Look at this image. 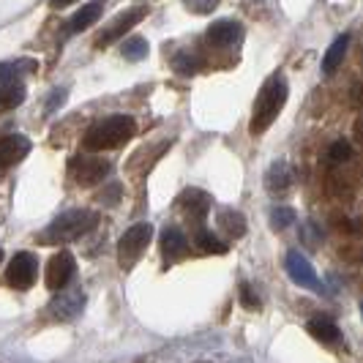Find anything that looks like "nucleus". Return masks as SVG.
I'll return each mask as SVG.
<instances>
[{"mask_svg": "<svg viewBox=\"0 0 363 363\" xmlns=\"http://www.w3.org/2000/svg\"><path fill=\"white\" fill-rule=\"evenodd\" d=\"M147 14L145 6H134V9H126V11H121L118 17L109 22L107 28L99 33V38H96V47H109L112 41H121V38L126 36L128 30L137 25V22H143Z\"/></svg>", "mask_w": 363, "mask_h": 363, "instance_id": "6", "label": "nucleus"}, {"mask_svg": "<svg viewBox=\"0 0 363 363\" xmlns=\"http://www.w3.org/2000/svg\"><path fill=\"white\" fill-rule=\"evenodd\" d=\"M112 164L99 156H77L72 162V175L79 186H96L109 175Z\"/></svg>", "mask_w": 363, "mask_h": 363, "instance_id": "8", "label": "nucleus"}, {"mask_svg": "<svg viewBox=\"0 0 363 363\" xmlns=\"http://www.w3.org/2000/svg\"><path fill=\"white\" fill-rule=\"evenodd\" d=\"M216 224L227 233L230 238H243L246 235V218L235 208H221L216 213Z\"/></svg>", "mask_w": 363, "mask_h": 363, "instance_id": "18", "label": "nucleus"}, {"mask_svg": "<svg viewBox=\"0 0 363 363\" xmlns=\"http://www.w3.org/2000/svg\"><path fill=\"white\" fill-rule=\"evenodd\" d=\"M284 268H287V276L298 287H303V290H317L320 287V276L314 271V265L301 252H290L284 259Z\"/></svg>", "mask_w": 363, "mask_h": 363, "instance_id": "9", "label": "nucleus"}, {"mask_svg": "<svg viewBox=\"0 0 363 363\" xmlns=\"http://www.w3.org/2000/svg\"><path fill=\"white\" fill-rule=\"evenodd\" d=\"M218 6V0H186V9L191 14H211Z\"/></svg>", "mask_w": 363, "mask_h": 363, "instance_id": "28", "label": "nucleus"}, {"mask_svg": "<svg viewBox=\"0 0 363 363\" xmlns=\"http://www.w3.org/2000/svg\"><path fill=\"white\" fill-rule=\"evenodd\" d=\"M189 252V240L178 227H167L162 233V257L164 262H178Z\"/></svg>", "mask_w": 363, "mask_h": 363, "instance_id": "14", "label": "nucleus"}, {"mask_svg": "<svg viewBox=\"0 0 363 363\" xmlns=\"http://www.w3.org/2000/svg\"><path fill=\"white\" fill-rule=\"evenodd\" d=\"M36 63L33 60H22V63H0V85H9V82H19L22 72H30Z\"/></svg>", "mask_w": 363, "mask_h": 363, "instance_id": "22", "label": "nucleus"}, {"mask_svg": "<svg viewBox=\"0 0 363 363\" xmlns=\"http://www.w3.org/2000/svg\"><path fill=\"white\" fill-rule=\"evenodd\" d=\"M306 330H309V336H314V339L323 342V345H336L339 336H342L339 325H336L333 320H328V317H314V320H309Z\"/></svg>", "mask_w": 363, "mask_h": 363, "instance_id": "17", "label": "nucleus"}, {"mask_svg": "<svg viewBox=\"0 0 363 363\" xmlns=\"http://www.w3.org/2000/svg\"><path fill=\"white\" fill-rule=\"evenodd\" d=\"M183 211H186V216L191 218V221H197L202 227V221L208 218L211 213V208H213V197L211 194H205L202 189H186L181 194V200H178Z\"/></svg>", "mask_w": 363, "mask_h": 363, "instance_id": "10", "label": "nucleus"}, {"mask_svg": "<svg viewBox=\"0 0 363 363\" xmlns=\"http://www.w3.org/2000/svg\"><path fill=\"white\" fill-rule=\"evenodd\" d=\"M28 153H30V140L25 134L0 137V169H9V167L19 164Z\"/></svg>", "mask_w": 363, "mask_h": 363, "instance_id": "11", "label": "nucleus"}, {"mask_svg": "<svg viewBox=\"0 0 363 363\" xmlns=\"http://www.w3.org/2000/svg\"><path fill=\"white\" fill-rule=\"evenodd\" d=\"M238 301L246 306V309H259V298H257V292L252 290V284H240V292H238Z\"/></svg>", "mask_w": 363, "mask_h": 363, "instance_id": "27", "label": "nucleus"}, {"mask_svg": "<svg viewBox=\"0 0 363 363\" xmlns=\"http://www.w3.org/2000/svg\"><path fill=\"white\" fill-rule=\"evenodd\" d=\"M0 259H3V249H0Z\"/></svg>", "mask_w": 363, "mask_h": 363, "instance_id": "31", "label": "nucleus"}, {"mask_svg": "<svg viewBox=\"0 0 363 363\" xmlns=\"http://www.w3.org/2000/svg\"><path fill=\"white\" fill-rule=\"evenodd\" d=\"M194 243H197V249H200L202 255H224V252H227V246H224L213 233H208L205 227H197Z\"/></svg>", "mask_w": 363, "mask_h": 363, "instance_id": "21", "label": "nucleus"}, {"mask_svg": "<svg viewBox=\"0 0 363 363\" xmlns=\"http://www.w3.org/2000/svg\"><path fill=\"white\" fill-rule=\"evenodd\" d=\"M101 11H104V0H91V3H85V6H82V9L72 17L69 30H72V33H82V30H88L91 25H96V22L101 19Z\"/></svg>", "mask_w": 363, "mask_h": 363, "instance_id": "15", "label": "nucleus"}, {"mask_svg": "<svg viewBox=\"0 0 363 363\" xmlns=\"http://www.w3.org/2000/svg\"><path fill=\"white\" fill-rule=\"evenodd\" d=\"M74 271H77V262H74L72 252H57V255L50 257L47 262V271H44V281L52 292L66 290V284L74 279Z\"/></svg>", "mask_w": 363, "mask_h": 363, "instance_id": "7", "label": "nucleus"}, {"mask_svg": "<svg viewBox=\"0 0 363 363\" xmlns=\"http://www.w3.org/2000/svg\"><path fill=\"white\" fill-rule=\"evenodd\" d=\"M134 134H137V123L131 115H109L85 131L82 145L88 150H115L126 145Z\"/></svg>", "mask_w": 363, "mask_h": 363, "instance_id": "2", "label": "nucleus"}, {"mask_svg": "<svg viewBox=\"0 0 363 363\" xmlns=\"http://www.w3.org/2000/svg\"><path fill=\"white\" fill-rule=\"evenodd\" d=\"M205 38L213 44V47H233L243 38V25L235 22V19H216L211 22Z\"/></svg>", "mask_w": 363, "mask_h": 363, "instance_id": "12", "label": "nucleus"}, {"mask_svg": "<svg viewBox=\"0 0 363 363\" xmlns=\"http://www.w3.org/2000/svg\"><path fill=\"white\" fill-rule=\"evenodd\" d=\"M82 309H85V295H82V290H72V292L57 290V298L50 303V311H52L57 320H74L77 314H82Z\"/></svg>", "mask_w": 363, "mask_h": 363, "instance_id": "13", "label": "nucleus"}, {"mask_svg": "<svg viewBox=\"0 0 363 363\" xmlns=\"http://www.w3.org/2000/svg\"><path fill=\"white\" fill-rule=\"evenodd\" d=\"M55 9H63V6H72V3H77V0H50Z\"/></svg>", "mask_w": 363, "mask_h": 363, "instance_id": "30", "label": "nucleus"}, {"mask_svg": "<svg viewBox=\"0 0 363 363\" xmlns=\"http://www.w3.org/2000/svg\"><path fill=\"white\" fill-rule=\"evenodd\" d=\"M292 186V169L287 162H273L271 169L265 172V189L271 194H281Z\"/></svg>", "mask_w": 363, "mask_h": 363, "instance_id": "16", "label": "nucleus"}, {"mask_svg": "<svg viewBox=\"0 0 363 363\" xmlns=\"http://www.w3.org/2000/svg\"><path fill=\"white\" fill-rule=\"evenodd\" d=\"M271 224L276 227V230H284V227H292V224H295V211H290V208H273Z\"/></svg>", "mask_w": 363, "mask_h": 363, "instance_id": "26", "label": "nucleus"}, {"mask_svg": "<svg viewBox=\"0 0 363 363\" xmlns=\"http://www.w3.org/2000/svg\"><path fill=\"white\" fill-rule=\"evenodd\" d=\"M287 96H290V85H287V77L284 74H271L255 99V109H252V123L249 131L252 134H265L273 126V121L281 115V109L287 104Z\"/></svg>", "mask_w": 363, "mask_h": 363, "instance_id": "1", "label": "nucleus"}, {"mask_svg": "<svg viewBox=\"0 0 363 363\" xmlns=\"http://www.w3.org/2000/svg\"><path fill=\"white\" fill-rule=\"evenodd\" d=\"M96 224H99V213L96 211H88V208L66 211L57 218H52V224L47 227V233L41 235V240L44 243H72V240H79L82 235H88Z\"/></svg>", "mask_w": 363, "mask_h": 363, "instance_id": "3", "label": "nucleus"}, {"mask_svg": "<svg viewBox=\"0 0 363 363\" xmlns=\"http://www.w3.org/2000/svg\"><path fill=\"white\" fill-rule=\"evenodd\" d=\"M175 72L183 74V77L197 74L200 72V57H194V55H178L175 57Z\"/></svg>", "mask_w": 363, "mask_h": 363, "instance_id": "25", "label": "nucleus"}, {"mask_svg": "<svg viewBox=\"0 0 363 363\" xmlns=\"http://www.w3.org/2000/svg\"><path fill=\"white\" fill-rule=\"evenodd\" d=\"M147 41L140 36L134 38H123V57L126 60H131V63H137V60H143V57H147Z\"/></svg>", "mask_w": 363, "mask_h": 363, "instance_id": "23", "label": "nucleus"}, {"mask_svg": "<svg viewBox=\"0 0 363 363\" xmlns=\"http://www.w3.org/2000/svg\"><path fill=\"white\" fill-rule=\"evenodd\" d=\"M38 279V257L30 252H19L17 257H11L9 268H6V281L14 290H30Z\"/></svg>", "mask_w": 363, "mask_h": 363, "instance_id": "5", "label": "nucleus"}, {"mask_svg": "<svg viewBox=\"0 0 363 363\" xmlns=\"http://www.w3.org/2000/svg\"><path fill=\"white\" fill-rule=\"evenodd\" d=\"M347 50H350V36H347V33L345 36H339L330 47H328L325 57H323V74H325V77H333L336 69L345 63Z\"/></svg>", "mask_w": 363, "mask_h": 363, "instance_id": "19", "label": "nucleus"}, {"mask_svg": "<svg viewBox=\"0 0 363 363\" xmlns=\"http://www.w3.org/2000/svg\"><path fill=\"white\" fill-rule=\"evenodd\" d=\"M63 101H66V91H60V88H57V91L52 93V99H50V104H47V112H55V107H57V104H63Z\"/></svg>", "mask_w": 363, "mask_h": 363, "instance_id": "29", "label": "nucleus"}, {"mask_svg": "<svg viewBox=\"0 0 363 363\" xmlns=\"http://www.w3.org/2000/svg\"><path fill=\"white\" fill-rule=\"evenodd\" d=\"M350 156H352V147H350L347 140H336L333 145L328 147V162L330 164H345Z\"/></svg>", "mask_w": 363, "mask_h": 363, "instance_id": "24", "label": "nucleus"}, {"mask_svg": "<svg viewBox=\"0 0 363 363\" xmlns=\"http://www.w3.org/2000/svg\"><path fill=\"white\" fill-rule=\"evenodd\" d=\"M150 240H153V224L150 221L131 224L126 233L121 235V240H118V265L123 271H131L143 259L145 249L150 246Z\"/></svg>", "mask_w": 363, "mask_h": 363, "instance_id": "4", "label": "nucleus"}, {"mask_svg": "<svg viewBox=\"0 0 363 363\" xmlns=\"http://www.w3.org/2000/svg\"><path fill=\"white\" fill-rule=\"evenodd\" d=\"M25 85L22 82H9V85H0V112H11L25 101Z\"/></svg>", "mask_w": 363, "mask_h": 363, "instance_id": "20", "label": "nucleus"}]
</instances>
